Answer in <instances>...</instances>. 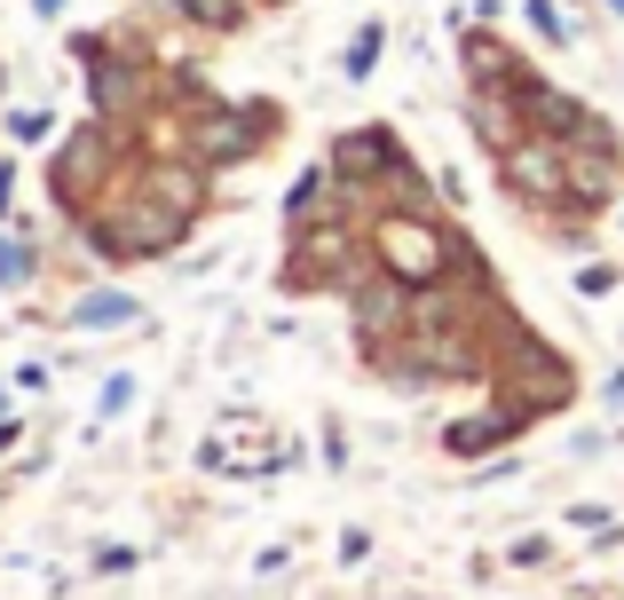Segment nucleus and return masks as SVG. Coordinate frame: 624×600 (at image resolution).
<instances>
[{
	"instance_id": "obj_3",
	"label": "nucleus",
	"mask_w": 624,
	"mask_h": 600,
	"mask_svg": "<svg viewBox=\"0 0 624 600\" xmlns=\"http://www.w3.org/2000/svg\"><path fill=\"white\" fill-rule=\"evenodd\" d=\"M530 24H538V32H545V40H562V32H569V24H562V16H553V0H530Z\"/></svg>"
},
{
	"instance_id": "obj_2",
	"label": "nucleus",
	"mask_w": 624,
	"mask_h": 600,
	"mask_svg": "<svg viewBox=\"0 0 624 600\" xmlns=\"http://www.w3.org/2000/svg\"><path fill=\"white\" fill-rule=\"evenodd\" d=\"M32 277V245H9L0 238V285H24Z\"/></svg>"
},
{
	"instance_id": "obj_1",
	"label": "nucleus",
	"mask_w": 624,
	"mask_h": 600,
	"mask_svg": "<svg viewBox=\"0 0 624 600\" xmlns=\"http://www.w3.org/2000/svg\"><path fill=\"white\" fill-rule=\"evenodd\" d=\"M119 316H135V300H119V292H104V300H80V324H119Z\"/></svg>"
}]
</instances>
